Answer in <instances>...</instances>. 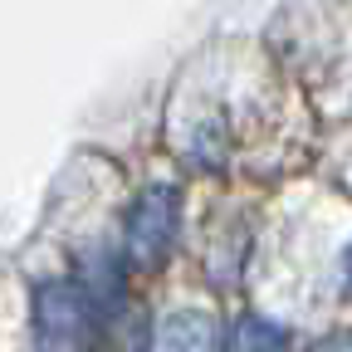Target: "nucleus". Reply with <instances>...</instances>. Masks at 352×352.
Returning a JSON list of instances; mask_svg holds the SVG:
<instances>
[{"label":"nucleus","instance_id":"nucleus-1","mask_svg":"<svg viewBox=\"0 0 352 352\" xmlns=\"http://www.w3.org/2000/svg\"><path fill=\"white\" fill-rule=\"evenodd\" d=\"M34 352H94V303L74 279L34 289Z\"/></svg>","mask_w":352,"mask_h":352},{"label":"nucleus","instance_id":"nucleus-2","mask_svg":"<svg viewBox=\"0 0 352 352\" xmlns=\"http://www.w3.org/2000/svg\"><path fill=\"white\" fill-rule=\"evenodd\" d=\"M176 226H182V196L176 186H147L138 206L127 210V259L138 270L162 264L176 245Z\"/></svg>","mask_w":352,"mask_h":352},{"label":"nucleus","instance_id":"nucleus-3","mask_svg":"<svg viewBox=\"0 0 352 352\" xmlns=\"http://www.w3.org/2000/svg\"><path fill=\"white\" fill-rule=\"evenodd\" d=\"M215 318L201 314V308H176L157 323L152 352H215Z\"/></svg>","mask_w":352,"mask_h":352},{"label":"nucleus","instance_id":"nucleus-4","mask_svg":"<svg viewBox=\"0 0 352 352\" xmlns=\"http://www.w3.org/2000/svg\"><path fill=\"white\" fill-rule=\"evenodd\" d=\"M226 352H289V333L274 318L259 314H240L226 333Z\"/></svg>","mask_w":352,"mask_h":352},{"label":"nucleus","instance_id":"nucleus-5","mask_svg":"<svg viewBox=\"0 0 352 352\" xmlns=\"http://www.w3.org/2000/svg\"><path fill=\"white\" fill-rule=\"evenodd\" d=\"M314 352H352V338H328V342H318Z\"/></svg>","mask_w":352,"mask_h":352}]
</instances>
